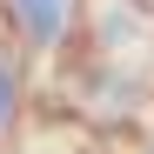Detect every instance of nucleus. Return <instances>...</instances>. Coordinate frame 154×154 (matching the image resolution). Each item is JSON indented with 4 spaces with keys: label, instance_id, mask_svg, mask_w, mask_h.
<instances>
[{
    "label": "nucleus",
    "instance_id": "nucleus-1",
    "mask_svg": "<svg viewBox=\"0 0 154 154\" xmlns=\"http://www.w3.org/2000/svg\"><path fill=\"white\" fill-rule=\"evenodd\" d=\"M14 14H20V27H27L34 47H54L67 34V20H74V0H14Z\"/></svg>",
    "mask_w": 154,
    "mask_h": 154
},
{
    "label": "nucleus",
    "instance_id": "nucleus-2",
    "mask_svg": "<svg viewBox=\"0 0 154 154\" xmlns=\"http://www.w3.org/2000/svg\"><path fill=\"white\" fill-rule=\"evenodd\" d=\"M14 94H20V81H14V67L0 60V127L14 121Z\"/></svg>",
    "mask_w": 154,
    "mask_h": 154
}]
</instances>
